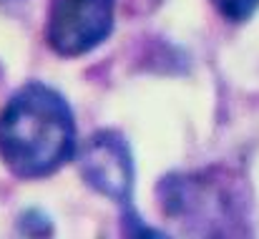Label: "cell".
I'll use <instances>...</instances> for the list:
<instances>
[{
  "label": "cell",
  "instance_id": "1",
  "mask_svg": "<svg viewBox=\"0 0 259 239\" xmlns=\"http://www.w3.org/2000/svg\"><path fill=\"white\" fill-rule=\"evenodd\" d=\"M76 156V121L46 83H25L0 111V159L18 179H46Z\"/></svg>",
  "mask_w": 259,
  "mask_h": 239
},
{
  "label": "cell",
  "instance_id": "2",
  "mask_svg": "<svg viewBox=\"0 0 259 239\" xmlns=\"http://www.w3.org/2000/svg\"><path fill=\"white\" fill-rule=\"evenodd\" d=\"M156 199L179 239H252L247 196L224 169L169 174L159 181Z\"/></svg>",
  "mask_w": 259,
  "mask_h": 239
},
{
  "label": "cell",
  "instance_id": "3",
  "mask_svg": "<svg viewBox=\"0 0 259 239\" xmlns=\"http://www.w3.org/2000/svg\"><path fill=\"white\" fill-rule=\"evenodd\" d=\"M113 30V0H53L48 43L58 56L76 58L98 48Z\"/></svg>",
  "mask_w": 259,
  "mask_h": 239
},
{
  "label": "cell",
  "instance_id": "4",
  "mask_svg": "<svg viewBox=\"0 0 259 239\" xmlns=\"http://www.w3.org/2000/svg\"><path fill=\"white\" fill-rule=\"evenodd\" d=\"M81 176L101 196L128 204L134 194V159L126 139L116 131H98L86 141L81 156Z\"/></svg>",
  "mask_w": 259,
  "mask_h": 239
},
{
  "label": "cell",
  "instance_id": "5",
  "mask_svg": "<svg viewBox=\"0 0 259 239\" xmlns=\"http://www.w3.org/2000/svg\"><path fill=\"white\" fill-rule=\"evenodd\" d=\"M118 239H171L159 227H151L149 222L141 219V214L128 204L121 207V224H118Z\"/></svg>",
  "mask_w": 259,
  "mask_h": 239
},
{
  "label": "cell",
  "instance_id": "6",
  "mask_svg": "<svg viewBox=\"0 0 259 239\" xmlns=\"http://www.w3.org/2000/svg\"><path fill=\"white\" fill-rule=\"evenodd\" d=\"M211 3L232 23H244L259 10V0H211Z\"/></svg>",
  "mask_w": 259,
  "mask_h": 239
},
{
  "label": "cell",
  "instance_id": "7",
  "mask_svg": "<svg viewBox=\"0 0 259 239\" xmlns=\"http://www.w3.org/2000/svg\"><path fill=\"white\" fill-rule=\"evenodd\" d=\"M20 227H23V234L25 239H48L51 237V224H48V217L38 214V212H28L23 219H20Z\"/></svg>",
  "mask_w": 259,
  "mask_h": 239
}]
</instances>
